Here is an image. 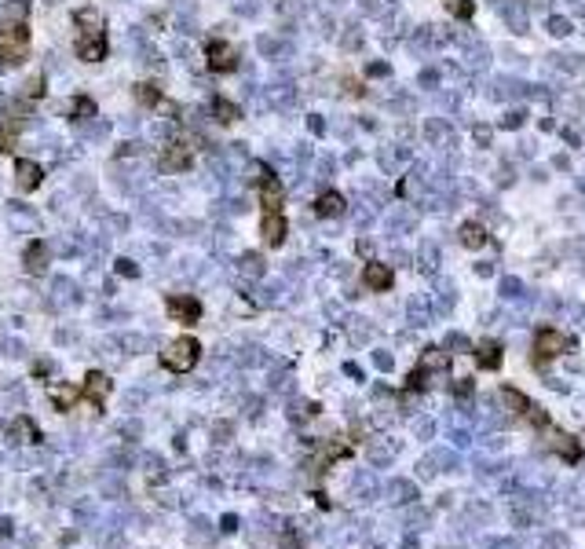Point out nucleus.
Returning <instances> with one entry per match:
<instances>
[{"label": "nucleus", "mask_w": 585, "mask_h": 549, "mask_svg": "<svg viewBox=\"0 0 585 549\" xmlns=\"http://www.w3.org/2000/svg\"><path fill=\"white\" fill-rule=\"evenodd\" d=\"M202 359V345L194 341V337H176V341H168L165 352H161V366L172 370V374H187L194 370V363Z\"/></svg>", "instance_id": "f257e3e1"}, {"label": "nucleus", "mask_w": 585, "mask_h": 549, "mask_svg": "<svg viewBox=\"0 0 585 549\" xmlns=\"http://www.w3.org/2000/svg\"><path fill=\"white\" fill-rule=\"evenodd\" d=\"M571 345H574V341H571V337H563L556 326H541V330L534 333V363L545 366V363H552V359H560Z\"/></svg>", "instance_id": "f03ea898"}, {"label": "nucleus", "mask_w": 585, "mask_h": 549, "mask_svg": "<svg viewBox=\"0 0 585 549\" xmlns=\"http://www.w3.org/2000/svg\"><path fill=\"white\" fill-rule=\"evenodd\" d=\"M26 48H30V30L23 23H11V26L0 30V59H4L8 67L23 62L26 59Z\"/></svg>", "instance_id": "7ed1b4c3"}, {"label": "nucleus", "mask_w": 585, "mask_h": 549, "mask_svg": "<svg viewBox=\"0 0 585 549\" xmlns=\"http://www.w3.org/2000/svg\"><path fill=\"white\" fill-rule=\"evenodd\" d=\"M194 165V151L187 143H165V151L158 158V168L165 176H176V173H187V168Z\"/></svg>", "instance_id": "20e7f679"}, {"label": "nucleus", "mask_w": 585, "mask_h": 549, "mask_svg": "<svg viewBox=\"0 0 585 549\" xmlns=\"http://www.w3.org/2000/svg\"><path fill=\"white\" fill-rule=\"evenodd\" d=\"M165 308L172 315V323H183V326H194L202 319V301L198 297H183V293H172L165 297Z\"/></svg>", "instance_id": "39448f33"}, {"label": "nucleus", "mask_w": 585, "mask_h": 549, "mask_svg": "<svg viewBox=\"0 0 585 549\" xmlns=\"http://www.w3.org/2000/svg\"><path fill=\"white\" fill-rule=\"evenodd\" d=\"M110 388H114V385H110V377H106L103 370H88V374H84V381H81V399H88L95 410H103Z\"/></svg>", "instance_id": "423d86ee"}, {"label": "nucleus", "mask_w": 585, "mask_h": 549, "mask_svg": "<svg viewBox=\"0 0 585 549\" xmlns=\"http://www.w3.org/2000/svg\"><path fill=\"white\" fill-rule=\"evenodd\" d=\"M205 59H209V70L212 74L238 70V52L231 45H224V40H209V45H205Z\"/></svg>", "instance_id": "0eeeda50"}, {"label": "nucleus", "mask_w": 585, "mask_h": 549, "mask_svg": "<svg viewBox=\"0 0 585 549\" xmlns=\"http://www.w3.org/2000/svg\"><path fill=\"white\" fill-rule=\"evenodd\" d=\"M392 282H395V271L388 267V264L370 260V264L362 267V286H366V289H373V293H388V289H392Z\"/></svg>", "instance_id": "6e6552de"}, {"label": "nucleus", "mask_w": 585, "mask_h": 549, "mask_svg": "<svg viewBox=\"0 0 585 549\" xmlns=\"http://www.w3.org/2000/svg\"><path fill=\"white\" fill-rule=\"evenodd\" d=\"M282 198H286V187L274 173H267L260 180V205H264V213H282Z\"/></svg>", "instance_id": "1a4fd4ad"}, {"label": "nucleus", "mask_w": 585, "mask_h": 549, "mask_svg": "<svg viewBox=\"0 0 585 549\" xmlns=\"http://www.w3.org/2000/svg\"><path fill=\"white\" fill-rule=\"evenodd\" d=\"M40 180H45V168H40L37 161H30V158H18L15 161V183H18V191H33V187H40Z\"/></svg>", "instance_id": "9d476101"}, {"label": "nucleus", "mask_w": 585, "mask_h": 549, "mask_svg": "<svg viewBox=\"0 0 585 549\" xmlns=\"http://www.w3.org/2000/svg\"><path fill=\"white\" fill-rule=\"evenodd\" d=\"M286 231H289V224L282 213H264V220H260V235H264V242L274 245V249L286 242Z\"/></svg>", "instance_id": "9b49d317"}, {"label": "nucleus", "mask_w": 585, "mask_h": 549, "mask_svg": "<svg viewBox=\"0 0 585 549\" xmlns=\"http://www.w3.org/2000/svg\"><path fill=\"white\" fill-rule=\"evenodd\" d=\"M48 399L59 414H70L77 403H81V385H52L48 388Z\"/></svg>", "instance_id": "f8f14e48"}, {"label": "nucleus", "mask_w": 585, "mask_h": 549, "mask_svg": "<svg viewBox=\"0 0 585 549\" xmlns=\"http://www.w3.org/2000/svg\"><path fill=\"white\" fill-rule=\"evenodd\" d=\"M549 443H552V451H556L563 461H578V458H581V447L574 443V436H567L563 429H552V425H549Z\"/></svg>", "instance_id": "ddd939ff"}, {"label": "nucleus", "mask_w": 585, "mask_h": 549, "mask_svg": "<svg viewBox=\"0 0 585 549\" xmlns=\"http://www.w3.org/2000/svg\"><path fill=\"white\" fill-rule=\"evenodd\" d=\"M23 260H26V271H30V274H45V271H48V242H45V238L30 242Z\"/></svg>", "instance_id": "4468645a"}, {"label": "nucleus", "mask_w": 585, "mask_h": 549, "mask_svg": "<svg viewBox=\"0 0 585 549\" xmlns=\"http://www.w3.org/2000/svg\"><path fill=\"white\" fill-rule=\"evenodd\" d=\"M458 238H461L465 249H483V245L490 242L487 227H483V224H475V220H465V224L458 227Z\"/></svg>", "instance_id": "2eb2a0df"}, {"label": "nucleus", "mask_w": 585, "mask_h": 549, "mask_svg": "<svg viewBox=\"0 0 585 549\" xmlns=\"http://www.w3.org/2000/svg\"><path fill=\"white\" fill-rule=\"evenodd\" d=\"M475 363H480L483 370H497L505 363V348L497 345V341H483L480 348H475Z\"/></svg>", "instance_id": "dca6fc26"}, {"label": "nucleus", "mask_w": 585, "mask_h": 549, "mask_svg": "<svg viewBox=\"0 0 585 549\" xmlns=\"http://www.w3.org/2000/svg\"><path fill=\"white\" fill-rule=\"evenodd\" d=\"M77 59H84V62L106 59V33L103 37H81L77 40Z\"/></svg>", "instance_id": "f3484780"}, {"label": "nucleus", "mask_w": 585, "mask_h": 549, "mask_svg": "<svg viewBox=\"0 0 585 549\" xmlns=\"http://www.w3.org/2000/svg\"><path fill=\"white\" fill-rule=\"evenodd\" d=\"M344 195H337V191H326V195H318V202H315V216H340L344 213Z\"/></svg>", "instance_id": "a211bd4d"}, {"label": "nucleus", "mask_w": 585, "mask_h": 549, "mask_svg": "<svg viewBox=\"0 0 585 549\" xmlns=\"http://www.w3.org/2000/svg\"><path fill=\"white\" fill-rule=\"evenodd\" d=\"M74 129H77V136H81L84 143H99V139H106V132H110V125H106L103 117H92V121H77Z\"/></svg>", "instance_id": "6ab92c4d"}, {"label": "nucleus", "mask_w": 585, "mask_h": 549, "mask_svg": "<svg viewBox=\"0 0 585 549\" xmlns=\"http://www.w3.org/2000/svg\"><path fill=\"white\" fill-rule=\"evenodd\" d=\"M74 23L84 30V37H103V15H99L95 8H81V11L74 15Z\"/></svg>", "instance_id": "aec40b11"}, {"label": "nucleus", "mask_w": 585, "mask_h": 549, "mask_svg": "<svg viewBox=\"0 0 585 549\" xmlns=\"http://www.w3.org/2000/svg\"><path fill=\"white\" fill-rule=\"evenodd\" d=\"M212 117L220 121V125H231V121H238V107H234L231 99L216 96V99H212Z\"/></svg>", "instance_id": "412c9836"}, {"label": "nucleus", "mask_w": 585, "mask_h": 549, "mask_svg": "<svg viewBox=\"0 0 585 549\" xmlns=\"http://www.w3.org/2000/svg\"><path fill=\"white\" fill-rule=\"evenodd\" d=\"M30 11V0H0V15L11 18V23H23Z\"/></svg>", "instance_id": "4be33fe9"}, {"label": "nucleus", "mask_w": 585, "mask_h": 549, "mask_svg": "<svg viewBox=\"0 0 585 549\" xmlns=\"http://www.w3.org/2000/svg\"><path fill=\"white\" fill-rule=\"evenodd\" d=\"M136 103H143V107H158V103H161V88H158V84H150V81L136 84Z\"/></svg>", "instance_id": "5701e85b"}, {"label": "nucleus", "mask_w": 585, "mask_h": 549, "mask_svg": "<svg viewBox=\"0 0 585 549\" xmlns=\"http://www.w3.org/2000/svg\"><path fill=\"white\" fill-rule=\"evenodd\" d=\"M92 117H99L95 103H92L88 96H77V99H74V125H77V121H92Z\"/></svg>", "instance_id": "b1692460"}, {"label": "nucleus", "mask_w": 585, "mask_h": 549, "mask_svg": "<svg viewBox=\"0 0 585 549\" xmlns=\"http://www.w3.org/2000/svg\"><path fill=\"white\" fill-rule=\"evenodd\" d=\"M238 267H242L245 279H260V274H264V257H256V253H245V257L238 260Z\"/></svg>", "instance_id": "393cba45"}, {"label": "nucleus", "mask_w": 585, "mask_h": 549, "mask_svg": "<svg viewBox=\"0 0 585 549\" xmlns=\"http://www.w3.org/2000/svg\"><path fill=\"white\" fill-rule=\"evenodd\" d=\"M146 154V146L139 143V139H128V143H121L117 151H114V161H128V158H143Z\"/></svg>", "instance_id": "a878e982"}, {"label": "nucleus", "mask_w": 585, "mask_h": 549, "mask_svg": "<svg viewBox=\"0 0 585 549\" xmlns=\"http://www.w3.org/2000/svg\"><path fill=\"white\" fill-rule=\"evenodd\" d=\"M37 96H45V74H33L23 84V99H37Z\"/></svg>", "instance_id": "bb28decb"}, {"label": "nucleus", "mask_w": 585, "mask_h": 549, "mask_svg": "<svg viewBox=\"0 0 585 549\" xmlns=\"http://www.w3.org/2000/svg\"><path fill=\"white\" fill-rule=\"evenodd\" d=\"M446 8H450V15H458V18H472L475 15L472 0H446Z\"/></svg>", "instance_id": "cd10ccee"}, {"label": "nucleus", "mask_w": 585, "mask_h": 549, "mask_svg": "<svg viewBox=\"0 0 585 549\" xmlns=\"http://www.w3.org/2000/svg\"><path fill=\"white\" fill-rule=\"evenodd\" d=\"M15 146H18L15 125H0V151H15Z\"/></svg>", "instance_id": "c85d7f7f"}, {"label": "nucleus", "mask_w": 585, "mask_h": 549, "mask_svg": "<svg viewBox=\"0 0 585 549\" xmlns=\"http://www.w3.org/2000/svg\"><path fill=\"white\" fill-rule=\"evenodd\" d=\"M267 173H271V168H267V165H260V161H249V165H245V180L256 183V187H260V180H264Z\"/></svg>", "instance_id": "c756f323"}, {"label": "nucleus", "mask_w": 585, "mask_h": 549, "mask_svg": "<svg viewBox=\"0 0 585 549\" xmlns=\"http://www.w3.org/2000/svg\"><path fill=\"white\" fill-rule=\"evenodd\" d=\"M117 274H124V279H136V274H139V264L128 260V257H121V260H117Z\"/></svg>", "instance_id": "7c9ffc66"}, {"label": "nucleus", "mask_w": 585, "mask_h": 549, "mask_svg": "<svg viewBox=\"0 0 585 549\" xmlns=\"http://www.w3.org/2000/svg\"><path fill=\"white\" fill-rule=\"evenodd\" d=\"M256 48H260V55H274L278 52V40L264 33V37H256Z\"/></svg>", "instance_id": "2f4dec72"}, {"label": "nucleus", "mask_w": 585, "mask_h": 549, "mask_svg": "<svg viewBox=\"0 0 585 549\" xmlns=\"http://www.w3.org/2000/svg\"><path fill=\"white\" fill-rule=\"evenodd\" d=\"M74 191H81V195H92V180H88V176L74 180Z\"/></svg>", "instance_id": "473e14b6"}, {"label": "nucleus", "mask_w": 585, "mask_h": 549, "mask_svg": "<svg viewBox=\"0 0 585 549\" xmlns=\"http://www.w3.org/2000/svg\"><path fill=\"white\" fill-rule=\"evenodd\" d=\"M106 227H110V231H124L128 220H124V216H106Z\"/></svg>", "instance_id": "72a5a7b5"}, {"label": "nucleus", "mask_w": 585, "mask_h": 549, "mask_svg": "<svg viewBox=\"0 0 585 549\" xmlns=\"http://www.w3.org/2000/svg\"><path fill=\"white\" fill-rule=\"evenodd\" d=\"M384 74H388L384 62H373V67H370V77H384Z\"/></svg>", "instance_id": "f704fd0d"}, {"label": "nucleus", "mask_w": 585, "mask_h": 549, "mask_svg": "<svg viewBox=\"0 0 585 549\" xmlns=\"http://www.w3.org/2000/svg\"><path fill=\"white\" fill-rule=\"evenodd\" d=\"M453 392H458V395H465V392H472V381H458V385H453Z\"/></svg>", "instance_id": "c9c22d12"}, {"label": "nucleus", "mask_w": 585, "mask_h": 549, "mask_svg": "<svg viewBox=\"0 0 585 549\" xmlns=\"http://www.w3.org/2000/svg\"><path fill=\"white\" fill-rule=\"evenodd\" d=\"M45 4H48V8H55V4H59V0H45Z\"/></svg>", "instance_id": "e433bc0d"}]
</instances>
